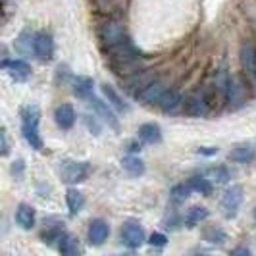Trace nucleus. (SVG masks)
Segmentation results:
<instances>
[{
  "label": "nucleus",
  "mask_w": 256,
  "mask_h": 256,
  "mask_svg": "<svg viewBox=\"0 0 256 256\" xmlns=\"http://www.w3.org/2000/svg\"><path fill=\"white\" fill-rule=\"evenodd\" d=\"M38 122H40V110L35 104H29L22 110V133L27 144L35 150H42V139L38 135Z\"/></svg>",
  "instance_id": "nucleus-1"
},
{
  "label": "nucleus",
  "mask_w": 256,
  "mask_h": 256,
  "mask_svg": "<svg viewBox=\"0 0 256 256\" xmlns=\"http://www.w3.org/2000/svg\"><path fill=\"white\" fill-rule=\"evenodd\" d=\"M89 162H79V160H62L60 162V178L68 185H76L85 181L90 176Z\"/></svg>",
  "instance_id": "nucleus-2"
},
{
  "label": "nucleus",
  "mask_w": 256,
  "mask_h": 256,
  "mask_svg": "<svg viewBox=\"0 0 256 256\" xmlns=\"http://www.w3.org/2000/svg\"><path fill=\"white\" fill-rule=\"evenodd\" d=\"M98 37H100V40H102V44L106 48H112V46H118V44L129 40L126 26H124L120 20H108V22L100 27Z\"/></svg>",
  "instance_id": "nucleus-3"
},
{
  "label": "nucleus",
  "mask_w": 256,
  "mask_h": 256,
  "mask_svg": "<svg viewBox=\"0 0 256 256\" xmlns=\"http://www.w3.org/2000/svg\"><path fill=\"white\" fill-rule=\"evenodd\" d=\"M183 114L189 118H202L208 114V100L202 90H191L185 98H183Z\"/></svg>",
  "instance_id": "nucleus-4"
},
{
  "label": "nucleus",
  "mask_w": 256,
  "mask_h": 256,
  "mask_svg": "<svg viewBox=\"0 0 256 256\" xmlns=\"http://www.w3.org/2000/svg\"><path fill=\"white\" fill-rule=\"evenodd\" d=\"M246 98H248L246 81L241 76H230L228 92H226V100L230 102V106L231 108H237V106L246 102Z\"/></svg>",
  "instance_id": "nucleus-5"
},
{
  "label": "nucleus",
  "mask_w": 256,
  "mask_h": 256,
  "mask_svg": "<svg viewBox=\"0 0 256 256\" xmlns=\"http://www.w3.org/2000/svg\"><path fill=\"white\" fill-rule=\"evenodd\" d=\"M122 241L129 248H141L144 243V230L141 224L135 220H128L122 226Z\"/></svg>",
  "instance_id": "nucleus-6"
},
{
  "label": "nucleus",
  "mask_w": 256,
  "mask_h": 256,
  "mask_svg": "<svg viewBox=\"0 0 256 256\" xmlns=\"http://www.w3.org/2000/svg\"><path fill=\"white\" fill-rule=\"evenodd\" d=\"M243 202V187L241 185H231L222 196V210L226 218H235L239 212V206Z\"/></svg>",
  "instance_id": "nucleus-7"
},
{
  "label": "nucleus",
  "mask_w": 256,
  "mask_h": 256,
  "mask_svg": "<svg viewBox=\"0 0 256 256\" xmlns=\"http://www.w3.org/2000/svg\"><path fill=\"white\" fill-rule=\"evenodd\" d=\"M239 60H241V68L246 79H250L252 83H256V44L246 40L241 44L239 50Z\"/></svg>",
  "instance_id": "nucleus-8"
},
{
  "label": "nucleus",
  "mask_w": 256,
  "mask_h": 256,
  "mask_svg": "<svg viewBox=\"0 0 256 256\" xmlns=\"http://www.w3.org/2000/svg\"><path fill=\"white\" fill-rule=\"evenodd\" d=\"M33 52L38 60L42 62H48L54 54V40L48 33L40 31V33H35V40H33Z\"/></svg>",
  "instance_id": "nucleus-9"
},
{
  "label": "nucleus",
  "mask_w": 256,
  "mask_h": 256,
  "mask_svg": "<svg viewBox=\"0 0 256 256\" xmlns=\"http://www.w3.org/2000/svg\"><path fill=\"white\" fill-rule=\"evenodd\" d=\"M156 76H154V72H135V74H131L128 81H126V90H129L131 94H139L142 89H146L150 83H152Z\"/></svg>",
  "instance_id": "nucleus-10"
},
{
  "label": "nucleus",
  "mask_w": 256,
  "mask_h": 256,
  "mask_svg": "<svg viewBox=\"0 0 256 256\" xmlns=\"http://www.w3.org/2000/svg\"><path fill=\"white\" fill-rule=\"evenodd\" d=\"M90 106H92V110L98 114V118H102V122H106L108 126L112 129H120V120L116 118L114 110H112V104L110 102H102L100 98H90Z\"/></svg>",
  "instance_id": "nucleus-11"
},
{
  "label": "nucleus",
  "mask_w": 256,
  "mask_h": 256,
  "mask_svg": "<svg viewBox=\"0 0 256 256\" xmlns=\"http://www.w3.org/2000/svg\"><path fill=\"white\" fill-rule=\"evenodd\" d=\"M166 90L168 89H166V83H164V81L154 79L146 89H142L141 92L137 94V98H139L142 104H158V100L162 98V94H164Z\"/></svg>",
  "instance_id": "nucleus-12"
},
{
  "label": "nucleus",
  "mask_w": 256,
  "mask_h": 256,
  "mask_svg": "<svg viewBox=\"0 0 256 256\" xmlns=\"http://www.w3.org/2000/svg\"><path fill=\"white\" fill-rule=\"evenodd\" d=\"M110 235V226L104 222V220H92L89 224V231H87V237H89V243L94 246H100V244L108 239Z\"/></svg>",
  "instance_id": "nucleus-13"
},
{
  "label": "nucleus",
  "mask_w": 256,
  "mask_h": 256,
  "mask_svg": "<svg viewBox=\"0 0 256 256\" xmlns=\"http://www.w3.org/2000/svg\"><path fill=\"white\" fill-rule=\"evenodd\" d=\"M2 68L8 72V76L12 77L14 81H27L31 76V66L24 60H4Z\"/></svg>",
  "instance_id": "nucleus-14"
},
{
  "label": "nucleus",
  "mask_w": 256,
  "mask_h": 256,
  "mask_svg": "<svg viewBox=\"0 0 256 256\" xmlns=\"http://www.w3.org/2000/svg\"><path fill=\"white\" fill-rule=\"evenodd\" d=\"M228 158L231 162H237V164H248L256 158V146L252 142H241L235 148H231Z\"/></svg>",
  "instance_id": "nucleus-15"
},
{
  "label": "nucleus",
  "mask_w": 256,
  "mask_h": 256,
  "mask_svg": "<svg viewBox=\"0 0 256 256\" xmlns=\"http://www.w3.org/2000/svg\"><path fill=\"white\" fill-rule=\"evenodd\" d=\"M54 120L60 129H72L76 124V110L72 104H58L54 110Z\"/></svg>",
  "instance_id": "nucleus-16"
},
{
  "label": "nucleus",
  "mask_w": 256,
  "mask_h": 256,
  "mask_svg": "<svg viewBox=\"0 0 256 256\" xmlns=\"http://www.w3.org/2000/svg\"><path fill=\"white\" fill-rule=\"evenodd\" d=\"M35 220H37V214H35V208L33 206L26 204V202H22V204L18 206V210H16V222H18L20 228L31 230L35 226Z\"/></svg>",
  "instance_id": "nucleus-17"
},
{
  "label": "nucleus",
  "mask_w": 256,
  "mask_h": 256,
  "mask_svg": "<svg viewBox=\"0 0 256 256\" xmlns=\"http://www.w3.org/2000/svg\"><path fill=\"white\" fill-rule=\"evenodd\" d=\"M137 133H139V139L146 144H158L162 141V129L158 124H142Z\"/></svg>",
  "instance_id": "nucleus-18"
},
{
  "label": "nucleus",
  "mask_w": 256,
  "mask_h": 256,
  "mask_svg": "<svg viewBox=\"0 0 256 256\" xmlns=\"http://www.w3.org/2000/svg\"><path fill=\"white\" fill-rule=\"evenodd\" d=\"M183 102L180 96V92L174 89H168L164 94H162V98L158 100V108L164 112V114H172V112H176L178 110V106Z\"/></svg>",
  "instance_id": "nucleus-19"
},
{
  "label": "nucleus",
  "mask_w": 256,
  "mask_h": 256,
  "mask_svg": "<svg viewBox=\"0 0 256 256\" xmlns=\"http://www.w3.org/2000/svg\"><path fill=\"white\" fill-rule=\"evenodd\" d=\"M102 94L106 96V100L112 104V108L118 110V112H122V114H126L129 112V104L120 96V92L112 87V85H108V83H104L102 85Z\"/></svg>",
  "instance_id": "nucleus-20"
},
{
  "label": "nucleus",
  "mask_w": 256,
  "mask_h": 256,
  "mask_svg": "<svg viewBox=\"0 0 256 256\" xmlns=\"http://www.w3.org/2000/svg\"><path fill=\"white\" fill-rule=\"evenodd\" d=\"M208 216H210L208 208H204V206H191V208L185 212L183 220H185V224H187L189 228H194V226H198V224L206 222Z\"/></svg>",
  "instance_id": "nucleus-21"
},
{
  "label": "nucleus",
  "mask_w": 256,
  "mask_h": 256,
  "mask_svg": "<svg viewBox=\"0 0 256 256\" xmlns=\"http://www.w3.org/2000/svg\"><path fill=\"white\" fill-rule=\"evenodd\" d=\"M66 202H68V208H70V214L72 216H76L79 214L81 210H83V204H85V196H83V192L74 189V187H70L68 191H66Z\"/></svg>",
  "instance_id": "nucleus-22"
},
{
  "label": "nucleus",
  "mask_w": 256,
  "mask_h": 256,
  "mask_svg": "<svg viewBox=\"0 0 256 256\" xmlns=\"http://www.w3.org/2000/svg\"><path fill=\"white\" fill-rule=\"evenodd\" d=\"M92 87H94V83L90 77H77L72 85V92L77 98H89L92 94Z\"/></svg>",
  "instance_id": "nucleus-23"
},
{
  "label": "nucleus",
  "mask_w": 256,
  "mask_h": 256,
  "mask_svg": "<svg viewBox=\"0 0 256 256\" xmlns=\"http://www.w3.org/2000/svg\"><path fill=\"white\" fill-rule=\"evenodd\" d=\"M122 168L128 172L129 176H133V178H139L144 174V162H142L139 156H126V158H122Z\"/></svg>",
  "instance_id": "nucleus-24"
},
{
  "label": "nucleus",
  "mask_w": 256,
  "mask_h": 256,
  "mask_svg": "<svg viewBox=\"0 0 256 256\" xmlns=\"http://www.w3.org/2000/svg\"><path fill=\"white\" fill-rule=\"evenodd\" d=\"M189 185H191V189L194 192H200V194H204V196H210L212 194V180H208L206 176H192L191 180H189Z\"/></svg>",
  "instance_id": "nucleus-25"
},
{
  "label": "nucleus",
  "mask_w": 256,
  "mask_h": 256,
  "mask_svg": "<svg viewBox=\"0 0 256 256\" xmlns=\"http://www.w3.org/2000/svg\"><path fill=\"white\" fill-rule=\"evenodd\" d=\"M58 250L66 256H77L81 252V246H79V239L74 235H66L64 239L58 244Z\"/></svg>",
  "instance_id": "nucleus-26"
},
{
  "label": "nucleus",
  "mask_w": 256,
  "mask_h": 256,
  "mask_svg": "<svg viewBox=\"0 0 256 256\" xmlns=\"http://www.w3.org/2000/svg\"><path fill=\"white\" fill-rule=\"evenodd\" d=\"M66 237V231L62 226H52V228H48V230L42 231V243L44 244H60V241Z\"/></svg>",
  "instance_id": "nucleus-27"
},
{
  "label": "nucleus",
  "mask_w": 256,
  "mask_h": 256,
  "mask_svg": "<svg viewBox=\"0 0 256 256\" xmlns=\"http://www.w3.org/2000/svg\"><path fill=\"white\" fill-rule=\"evenodd\" d=\"M204 176L208 180L216 181V183H228V181L231 180L230 170L226 166H210L204 172Z\"/></svg>",
  "instance_id": "nucleus-28"
},
{
  "label": "nucleus",
  "mask_w": 256,
  "mask_h": 256,
  "mask_svg": "<svg viewBox=\"0 0 256 256\" xmlns=\"http://www.w3.org/2000/svg\"><path fill=\"white\" fill-rule=\"evenodd\" d=\"M191 185L187 183H181V185H176V187H172V191H170V198H172V202H176V204H181V202H185L187 198H189V192H191Z\"/></svg>",
  "instance_id": "nucleus-29"
},
{
  "label": "nucleus",
  "mask_w": 256,
  "mask_h": 256,
  "mask_svg": "<svg viewBox=\"0 0 256 256\" xmlns=\"http://www.w3.org/2000/svg\"><path fill=\"white\" fill-rule=\"evenodd\" d=\"M202 237H204L206 243H212V244H222L226 241V233L216 228V226H210V228H206L202 231Z\"/></svg>",
  "instance_id": "nucleus-30"
},
{
  "label": "nucleus",
  "mask_w": 256,
  "mask_h": 256,
  "mask_svg": "<svg viewBox=\"0 0 256 256\" xmlns=\"http://www.w3.org/2000/svg\"><path fill=\"white\" fill-rule=\"evenodd\" d=\"M148 243L152 244V246H156V248H162V246H166L168 243V237L164 235V233H152L150 237H148Z\"/></svg>",
  "instance_id": "nucleus-31"
},
{
  "label": "nucleus",
  "mask_w": 256,
  "mask_h": 256,
  "mask_svg": "<svg viewBox=\"0 0 256 256\" xmlns=\"http://www.w3.org/2000/svg\"><path fill=\"white\" fill-rule=\"evenodd\" d=\"M85 124H87L89 131H94V135H100V124L92 116H85Z\"/></svg>",
  "instance_id": "nucleus-32"
},
{
  "label": "nucleus",
  "mask_w": 256,
  "mask_h": 256,
  "mask_svg": "<svg viewBox=\"0 0 256 256\" xmlns=\"http://www.w3.org/2000/svg\"><path fill=\"white\" fill-rule=\"evenodd\" d=\"M70 76V68H68V66H58V70H56V83H58V85H60V81H62V83H64V79L66 77Z\"/></svg>",
  "instance_id": "nucleus-33"
},
{
  "label": "nucleus",
  "mask_w": 256,
  "mask_h": 256,
  "mask_svg": "<svg viewBox=\"0 0 256 256\" xmlns=\"http://www.w3.org/2000/svg\"><path fill=\"white\" fill-rule=\"evenodd\" d=\"M0 142H2V144H0V148H2V156H6L10 148H8V137H6V129L4 128H2V131H0Z\"/></svg>",
  "instance_id": "nucleus-34"
},
{
  "label": "nucleus",
  "mask_w": 256,
  "mask_h": 256,
  "mask_svg": "<svg viewBox=\"0 0 256 256\" xmlns=\"http://www.w3.org/2000/svg\"><path fill=\"white\" fill-rule=\"evenodd\" d=\"M218 146H200L196 152L202 154V156H212V154H218Z\"/></svg>",
  "instance_id": "nucleus-35"
},
{
  "label": "nucleus",
  "mask_w": 256,
  "mask_h": 256,
  "mask_svg": "<svg viewBox=\"0 0 256 256\" xmlns=\"http://www.w3.org/2000/svg\"><path fill=\"white\" fill-rule=\"evenodd\" d=\"M22 172H24V160H16L12 166V174L16 178H22Z\"/></svg>",
  "instance_id": "nucleus-36"
},
{
  "label": "nucleus",
  "mask_w": 256,
  "mask_h": 256,
  "mask_svg": "<svg viewBox=\"0 0 256 256\" xmlns=\"http://www.w3.org/2000/svg\"><path fill=\"white\" fill-rule=\"evenodd\" d=\"M231 254H243V256H248V254H250V250H248L246 246H237V248H233V250H231Z\"/></svg>",
  "instance_id": "nucleus-37"
},
{
  "label": "nucleus",
  "mask_w": 256,
  "mask_h": 256,
  "mask_svg": "<svg viewBox=\"0 0 256 256\" xmlns=\"http://www.w3.org/2000/svg\"><path fill=\"white\" fill-rule=\"evenodd\" d=\"M128 150L129 152H139V150H141V144H139V142H135V141H129Z\"/></svg>",
  "instance_id": "nucleus-38"
},
{
  "label": "nucleus",
  "mask_w": 256,
  "mask_h": 256,
  "mask_svg": "<svg viewBox=\"0 0 256 256\" xmlns=\"http://www.w3.org/2000/svg\"><path fill=\"white\" fill-rule=\"evenodd\" d=\"M254 216H256V210H254Z\"/></svg>",
  "instance_id": "nucleus-39"
}]
</instances>
